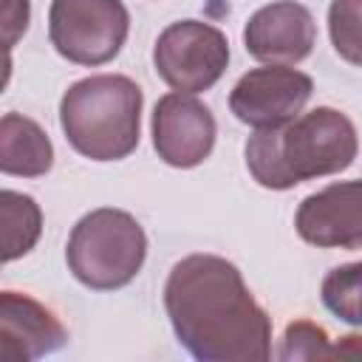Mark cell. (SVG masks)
<instances>
[{"label":"cell","instance_id":"5b68a950","mask_svg":"<svg viewBox=\"0 0 362 362\" xmlns=\"http://www.w3.org/2000/svg\"><path fill=\"white\" fill-rule=\"evenodd\" d=\"M130 34V14L122 0H51L48 40L74 65H105L119 57Z\"/></svg>","mask_w":362,"mask_h":362},{"label":"cell","instance_id":"52a82bcc","mask_svg":"<svg viewBox=\"0 0 362 362\" xmlns=\"http://www.w3.org/2000/svg\"><path fill=\"white\" fill-rule=\"evenodd\" d=\"M314 93V79L291 65H263L243 74L232 93L229 110L238 122L266 130L297 119Z\"/></svg>","mask_w":362,"mask_h":362},{"label":"cell","instance_id":"9c48e42d","mask_svg":"<svg viewBox=\"0 0 362 362\" xmlns=\"http://www.w3.org/2000/svg\"><path fill=\"white\" fill-rule=\"evenodd\" d=\"M294 229L317 249H362V178L337 181L305 195Z\"/></svg>","mask_w":362,"mask_h":362},{"label":"cell","instance_id":"4fadbf2b","mask_svg":"<svg viewBox=\"0 0 362 362\" xmlns=\"http://www.w3.org/2000/svg\"><path fill=\"white\" fill-rule=\"evenodd\" d=\"M0 215H3V260L11 263L37 246L42 235V209L31 195L17 189H3Z\"/></svg>","mask_w":362,"mask_h":362},{"label":"cell","instance_id":"30bf717a","mask_svg":"<svg viewBox=\"0 0 362 362\" xmlns=\"http://www.w3.org/2000/svg\"><path fill=\"white\" fill-rule=\"evenodd\" d=\"M317 42V23L303 3L274 0L260 6L243 25V48L266 65H297Z\"/></svg>","mask_w":362,"mask_h":362},{"label":"cell","instance_id":"9a60e30c","mask_svg":"<svg viewBox=\"0 0 362 362\" xmlns=\"http://www.w3.org/2000/svg\"><path fill=\"white\" fill-rule=\"evenodd\" d=\"M328 34L334 51L345 62L362 65V0H331Z\"/></svg>","mask_w":362,"mask_h":362},{"label":"cell","instance_id":"8992f818","mask_svg":"<svg viewBox=\"0 0 362 362\" xmlns=\"http://www.w3.org/2000/svg\"><path fill=\"white\" fill-rule=\"evenodd\" d=\"M156 74L178 93L209 90L229 65V40L201 20L170 23L153 48Z\"/></svg>","mask_w":362,"mask_h":362},{"label":"cell","instance_id":"6da1fadb","mask_svg":"<svg viewBox=\"0 0 362 362\" xmlns=\"http://www.w3.org/2000/svg\"><path fill=\"white\" fill-rule=\"evenodd\" d=\"M164 308L178 342L201 362H263L272 356V317L226 257H181L167 274Z\"/></svg>","mask_w":362,"mask_h":362},{"label":"cell","instance_id":"2e32d148","mask_svg":"<svg viewBox=\"0 0 362 362\" xmlns=\"http://www.w3.org/2000/svg\"><path fill=\"white\" fill-rule=\"evenodd\" d=\"M280 359H320V356H331V345H328V334L322 325L311 322V320H294L286 325V334L280 339Z\"/></svg>","mask_w":362,"mask_h":362},{"label":"cell","instance_id":"277c9868","mask_svg":"<svg viewBox=\"0 0 362 362\" xmlns=\"http://www.w3.org/2000/svg\"><path fill=\"white\" fill-rule=\"evenodd\" d=\"M147 235L141 223L113 206H99L82 215L65 246L71 274L90 291H116L127 286L144 266Z\"/></svg>","mask_w":362,"mask_h":362},{"label":"cell","instance_id":"7a4b0ae2","mask_svg":"<svg viewBox=\"0 0 362 362\" xmlns=\"http://www.w3.org/2000/svg\"><path fill=\"white\" fill-rule=\"evenodd\" d=\"M243 153L246 170L260 187L291 189L348 170L359 153V136L342 110L314 107L286 124L255 130Z\"/></svg>","mask_w":362,"mask_h":362},{"label":"cell","instance_id":"e0dca14e","mask_svg":"<svg viewBox=\"0 0 362 362\" xmlns=\"http://www.w3.org/2000/svg\"><path fill=\"white\" fill-rule=\"evenodd\" d=\"M28 28V0H8L6 3V45L11 48L20 34Z\"/></svg>","mask_w":362,"mask_h":362},{"label":"cell","instance_id":"7c38bea8","mask_svg":"<svg viewBox=\"0 0 362 362\" xmlns=\"http://www.w3.org/2000/svg\"><path fill=\"white\" fill-rule=\"evenodd\" d=\"M54 164V144L48 133L23 113H3L0 119V170L6 175L40 178Z\"/></svg>","mask_w":362,"mask_h":362},{"label":"cell","instance_id":"5bb4252c","mask_svg":"<svg viewBox=\"0 0 362 362\" xmlns=\"http://www.w3.org/2000/svg\"><path fill=\"white\" fill-rule=\"evenodd\" d=\"M320 294L334 317L348 325H362V260L331 269L322 280Z\"/></svg>","mask_w":362,"mask_h":362},{"label":"cell","instance_id":"8fae6325","mask_svg":"<svg viewBox=\"0 0 362 362\" xmlns=\"http://www.w3.org/2000/svg\"><path fill=\"white\" fill-rule=\"evenodd\" d=\"M68 339L59 317L31 294L6 288L0 294V359L31 362L62 348Z\"/></svg>","mask_w":362,"mask_h":362},{"label":"cell","instance_id":"ac0fdd59","mask_svg":"<svg viewBox=\"0 0 362 362\" xmlns=\"http://www.w3.org/2000/svg\"><path fill=\"white\" fill-rule=\"evenodd\" d=\"M331 356H362V334L339 337V342L331 348Z\"/></svg>","mask_w":362,"mask_h":362},{"label":"cell","instance_id":"3957f363","mask_svg":"<svg viewBox=\"0 0 362 362\" xmlns=\"http://www.w3.org/2000/svg\"><path fill=\"white\" fill-rule=\"evenodd\" d=\"M141 88L124 74H93L59 99V127L68 144L90 161H122L141 139Z\"/></svg>","mask_w":362,"mask_h":362},{"label":"cell","instance_id":"ba28073f","mask_svg":"<svg viewBox=\"0 0 362 362\" xmlns=\"http://www.w3.org/2000/svg\"><path fill=\"white\" fill-rule=\"evenodd\" d=\"M153 147L170 167L189 170L209 158L218 136L212 110L195 93H164L153 107Z\"/></svg>","mask_w":362,"mask_h":362}]
</instances>
